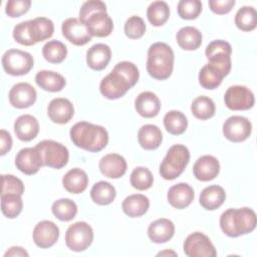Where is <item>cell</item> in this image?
<instances>
[{
  "label": "cell",
  "mask_w": 257,
  "mask_h": 257,
  "mask_svg": "<svg viewBox=\"0 0 257 257\" xmlns=\"http://www.w3.org/2000/svg\"><path fill=\"white\" fill-rule=\"evenodd\" d=\"M69 135L76 147L91 153L103 150L108 143L107 131L101 125L87 121L76 122L70 128Z\"/></svg>",
  "instance_id": "6da1fadb"
},
{
  "label": "cell",
  "mask_w": 257,
  "mask_h": 257,
  "mask_svg": "<svg viewBox=\"0 0 257 257\" xmlns=\"http://www.w3.org/2000/svg\"><path fill=\"white\" fill-rule=\"evenodd\" d=\"M256 214L247 207L228 209L220 217V227L229 237H238L251 233L256 227Z\"/></svg>",
  "instance_id": "7a4b0ae2"
},
{
  "label": "cell",
  "mask_w": 257,
  "mask_h": 257,
  "mask_svg": "<svg viewBox=\"0 0 257 257\" xmlns=\"http://www.w3.org/2000/svg\"><path fill=\"white\" fill-rule=\"evenodd\" d=\"M174 51L165 42H155L148 50L147 70L149 74L158 80L169 78L174 69Z\"/></svg>",
  "instance_id": "3957f363"
},
{
  "label": "cell",
  "mask_w": 257,
  "mask_h": 257,
  "mask_svg": "<svg viewBox=\"0 0 257 257\" xmlns=\"http://www.w3.org/2000/svg\"><path fill=\"white\" fill-rule=\"evenodd\" d=\"M190 161V152L181 144L173 145L160 166V175L165 180H175L185 170Z\"/></svg>",
  "instance_id": "277c9868"
},
{
  "label": "cell",
  "mask_w": 257,
  "mask_h": 257,
  "mask_svg": "<svg viewBox=\"0 0 257 257\" xmlns=\"http://www.w3.org/2000/svg\"><path fill=\"white\" fill-rule=\"evenodd\" d=\"M232 47L225 40H214L210 42L205 50L208 58V65L218 71L223 77L227 76L231 70Z\"/></svg>",
  "instance_id": "5b68a950"
},
{
  "label": "cell",
  "mask_w": 257,
  "mask_h": 257,
  "mask_svg": "<svg viewBox=\"0 0 257 257\" xmlns=\"http://www.w3.org/2000/svg\"><path fill=\"white\" fill-rule=\"evenodd\" d=\"M35 147L40 153L43 166L53 169H61L68 162V150L60 143L52 140H44L39 142Z\"/></svg>",
  "instance_id": "8992f818"
},
{
  "label": "cell",
  "mask_w": 257,
  "mask_h": 257,
  "mask_svg": "<svg viewBox=\"0 0 257 257\" xmlns=\"http://www.w3.org/2000/svg\"><path fill=\"white\" fill-rule=\"evenodd\" d=\"M33 63L31 54L19 49H9L2 56V66L5 72L13 76L28 73L32 69Z\"/></svg>",
  "instance_id": "52a82bcc"
},
{
  "label": "cell",
  "mask_w": 257,
  "mask_h": 257,
  "mask_svg": "<svg viewBox=\"0 0 257 257\" xmlns=\"http://www.w3.org/2000/svg\"><path fill=\"white\" fill-rule=\"evenodd\" d=\"M93 241V230L86 222L80 221L70 225L65 233L66 246L75 252L84 251Z\"/></svg>",
  "instance_id": "ba28073f"
},
{
  "label": "cell",
  "mask_w": 257,
  "mask_h": 257,
  "mask_svg": "<svg viewBox=\"0 0 257 257\" xmlns=\"http://www.w3.org/2000/svg\"><path fill=\"white\" fill-rule=\"evenodd\" d=\"M184 252L189 257H216L217 251L210 238L201 232L190 234L183 245Z\"/></svg>",
  "instance_id": "9c48e42d"
},
{
  "label": "cell",
  "mask_w": 257,
  "mask_h": 257,
  "mask_svg": "<svg viewBox=\"0 0 257 257\" xmlns=\"http://www.w3.org/2000/svg\"><path fill=\"white\" fill-rule=\"evenodd\" d=\"M226 106L231 110H247L253 107L255 97L253 92L244 85L230 86L224 95Z\"/></svg>",
  "instance_id": "30bf717a"
},
{
  "label": "cell",
  "mask_w": 257,
  "mask_h": 257,
  "mask_svg": "<svg viewBox=\"0 0 257 257\" xmlns=\"http://www.w3.org/2000/svg\"><path fill=\"white\" fill-rule=\"evenodd\" d=\"M252 132L250 120L241 115H232L223 123L224 137L234 143H240L247 140Z\"/></svg>",
  "instance_id": "8fae6325"
},
{
  "label": "cell",
  "mask_w": 257,
  "mask_h": 257,
  "mask_svg": "<svg viewBox=\"0 0 257 257\" xmlns=\"http://www.w3.org/2000/svg\"><path fill=\"white\" fill-rule=\"evenodd\" d=\"M62 35L72 44L81 46L91 40V35L85 25L79 18H67L61 25Z\"/></svg>",
  "instance_id": "7c38bea8"
},
{
  "label": "cell",
  "mask_w": 257,
  "mask_h": 257,
  "mask_svg": "<svg viewBox=\"0 0 257 257\" xmlns=\"http://www.w3.org/2000/svg\"><path fill=\"white\" fill-rule=\"evenodd\" d=\"M132 88L131 85L115 71L111 70L99 84L100 93L107 99H116L123 96Z\"/></svg>",
  "instance_id": "4fadbf2b"
},
{
  "label": "cell",
  "mask_w": 257,
  "mask_h": 257,
  "mask_svg": "<svg viewBox=\"0 0 257 257\" xmlns=\"http://www.w3.org/2000/svg\"><path fill=\"white\" fill-rule=\"evenodd\" d=\"M16 168L25 175H34L43 166L42 159L36 147L24 148L15 157Z\"/></svg>",
  "instance_id": "5bb4252c"
},
{
  "label": "cell",
  "mask_w": 257,
  "mask_h": 257,
  "mask_svg": "<svg viewBox=\"0 0 257 257\" xmlns=\"http://www.w3.org/2000/svg\"><path fill=\"white\" fill-rule=\"evenodd\" d=\"M8 97L12 106L16 108H27L34 104L37 93L30 83L18 82L11 87Z\"/></svg>",
  "instance_id": "9a60e30c"
},
{
  "label": "cell",
  "mask_w": 257,
  "mask_h": 257,
  "mask_svg": "<svg viewBox=\"0 0 257 257\" xmlns=\"http://www.w3.org/2000/svg\"><path fill=\"white\" fill-rule=\"evenodd\" d=\"M59 237V229L55 223L43 220L36 224L33 230V241L39 248H49L53 246Z\"/></svg>",
  "instance_id": "2e32d148"
},
{
  "label": "cell",
  "mask_w": 257,
  "mask_h": 257,
  "mask_svg": "<svg viewBox=\"0 0 257 257\" xmlns=\"http://www.w3.org/2000/svg\"><path fill=\"white\" fill-rule=\"evenodd\" d=\"M49 118L58 124L67 123L74 114V108L71 101L64 97L53 98L47 107Z\"/></svg>",
  "instance_id": "e0dca14e"
},
{
  "label": "cell",
  "mask_w": 257,
  "mask_h": 257,
  "mask_svg": "<svg viewBox=\"0 0 257 257\" xmlns=\"http://www.w3.org/2000/svg\"><path fill=\"white\" fill-rule=\"evenodd\" d=\"M101 174L109 179H118L126 172V162L118 154H107L103 156L98 164Z\"/></svg>",
  "instance_id": "ac0fdd59"
},
{
  "label": "cell",
  "mask_w": 257,
  "mask_h": 257,
  "mask_svg": "<svg viewBox=\"0 0 257 257\" xmlns=\"http://www.w3.org/2000/svg\"><path fill=\"white\" fill-rule=\"evenodd\" d=\"M220 172L219 161L210 155L200 157L193 167V173L197 180L208 182L214 180Z\"/></svg>",
  "instance_id": "d6986e66"
},
{
  "label": "cell",
  "mask_w": 257,
  "mask_h": 257,
  "mask_svg": "<svg viewBox=\"0 0 257 257\" xmlns=\"http://www.w3.org/2000/svg\"><path fill=\"white\" fill-rule=\"evenodd\" d=\"M84 23L91 36L106 37L112 32L113 29L112 19L104 11L91 14Z\"/></svg>",
  "instance_id": "ffe728a7"
},
{
  "label": "cell",
  "mask_w": 257,
  "mask_h": 257,
  "mask_svg": "<svg viewBox=\"0 0 257 257\" xmlns=\"http://www.w3.org/2000/svg\"><path fill=\"white\" fill-rule=\"evenodd\" d=\"M193 188L187 183H179L172 186L167 194L168 202L176 209H185L194 200Z\"/></svg>",
  "instance_id": "44dd1931"
},
{
  "label": "cell",
  "mask_w": 257,
  "mask_h": 257,
  "mask_svg": "<svg viewBox=\"0 0 257 257\" xmlns=\"http://www.w3.org/2000/svg\"><path fill=\"white\" fill-rule=\"evenodd\" d=\"M14 132L20 141L30 142L38 135V120L31 114H22L14 122Z\"/></svg>",
  "instance_id": "7402d4cb"
},
{
  "label": "cell",
  "mask_w": 257,
  "mask_h": 257,
  "mask_svg": "<svg viewBox=\"0 0 257 257\" xmlns=\"http://www.w3.org/2000/svg\"><path fill=\"white\" fill-rule=\"evenodd\" d=\"M111 58V50L104 43L92 45L86 52V63L93 70L104 69Z\"/></svg>",
  "instance_id": "603a6c76"
},
{
  "label": "cell",
  "mask_w": 257,
  "mask_h": 257,
  "mask_svg": "<svg viewBox=\"0 0 257 257\" xmlns=\"http://www.w3.org/2000/svg\"><path fill=\"white\" fill-rule=\"evenodd\" d=\"M28 21V33L33 45L50 38L54 32L53 22L46 17H36Z\"/></svg>",
  "instance_id": "cb8c5ba5"
},
{
  "label": "cell",
  "mask_w": 257,
  "mask_h": 257,
  "mask_svg": "<svg viewBox=\"0 0 257 257\" xmlns=\"http://www.w3.org/2000/svg\"><path fill=\"white\" fill-rule=\"evenodd\" d=\"M135 107L141 116L154 117L160 111L161 101L154 92L143 91L137 96L135 100Z\"/></svg>",
  "instance_id": "d4e9b609"
},
{
  "label": "cell",
  "mask_w": 257,
  "mask_h": 257,
  "mask_svg": "<svg viewBox=\"0 0 257 257\" xmlns=\"http://www.w3.org/2000/svg\"><path fill=\"white\" fill-rule=\"evenodd\" d=\"M175 234L174 223L166 218L152 222L148 228V236L154 243L161 244L169 241Z\"/></svg>",
  "instance_id": "484cf974"
},
{
  "label": "cell",
  "mask_w": 257,
  "mask_h": 257,
  "mask_svg": "<svg viewBox=\"0 0 257 257\" xmlns=\"http://www.w3.org/2000/svg\"><path fill=\"white\" fill-rule=\"evenodd\" d=\"M138 141L145 150H156L163 141V134L156 124H144L138 132Z\"/></svg>",
  "instance_id": "4316f807"
},
{
  "label": "cell",
  "mask_w": 257,
  "mask_h": 257,
  "mask_svg": "<svg viewBox=\"0 0 257 257\" xmlns=\"http://www.w3.org/2000/svg\"><path fill=\"white\" fill-rule=\"evenodd\" d=\"M64 189L71 194L82 193L88 185V177L86 173L78 168L69 170L62 178Z\"/></svg>",
  "instance_id": "83f0119b"
},
{
  "label": "cell",
  "mask_w": 257,
  "mask_h": 257,
  "mask_svg": "<svg viewBox=\"0 0 257 257\" xmlns=\"http://www.w3.org/2000/svg\"><path fill=\"white\" fill-rule=\"evenodd\" d=\"M226 199L225 190L218 185H211L206 187L200 194L201 206L209 211L218 209Z\"/></svg>",
  "instance_id": "f1b7e54d"
},
{
  "label": "cell",
  "mask_w": 257,
  "mask_h": 257,
  "mask_svg": "<svg viewBox=\"0 0 257 257\" xmlns=\"http://www.w3.org/2000/svg\"><path fill=\"white\" fill-rule=\"evenodd\" d=\"M37 85L46 91H60L65 86V78L52 70H40L35 75Z\"/></svg>",
  "instance_id": "f546056e"
},
{
  "label": "cell",
  "mask_w": 257,
  "mask_h": 257,
  "mask_svg": "<svg viewBox=\"0 0 257 257\" xmlns=\"http://www.w3.org/2000/svg\"><path fill=\"white\" fill-rule=\"evenodd\" d=\"M149 207V198L142 194H134L126 197L121 205L123 213L132 218H137L145 215Z\"/></svg>",
  "instance_id": "4dcf8cb0"
},
{
  "label": "cell",
  "mask_w": 257,
  "mask_h": 257,
  "mask_svg": "<svg viewBox=\"0 0 257 257\" xmlns=\"http://www.w3.org/2000/svg\"><path fill=\"white\" fill-rule=\"evenodd\" d=\"M176 39L182 49L196 50L202 44V33L196 27L185 26L177 32Z\"/></svg>",
  "instance_id": "1f68e13d"
},
{
  "label": "cell",
  "mask_w": 257,
  "mask_h": 257,
  "mask_svg": "<svg viewBox=\"0 0 257 257\" xmlns=\"http://www.w3.org/2000/svg\"><path fill=\"white\" fill-rule=\"evenodd\" d=\"M116 192L114 187L105 181H99L95 183L91 190H90V198L91 200L101 206L109 205L110 203L113 202L115 199Z\"/></svg>",
  "instance_id": "d6a6232c"
},
{
  "label": "cell",
  "mask_w": 257,
  "mask_h": 257,
  "mask_svg": "<svg viewBox=\"0 0 257 257\" xmlns=\"http://www.w3.org/2000/svg\"><path fill=\"white\" fill-rule=\"evenodd\" d=\"M191 111L195 117L205 120L214 116L216 111L215 102L212 98L206 95L197 96L192 104H191Z\"/></svg>",
  "instance_id": "836d02e7"
},
{
  "label": "cell",
  "mask_w": 257,
  "mask_h": 257,
  "mask_svg": "<svg viewBox=\"0 0 257 257\" xmlns=\"http://www.w3.org/2000/svg\"><path fill=\"white\" fill-rule=\"evenodd\" d=\"M164 125L167 132L179 136L187 130L188 119L183 112L179 110H170L164 116Z\"/></svg>",
  "instance_id": "e575fe53"
},
{
  "label": "cell",
  "mask_w": 257,
  "mask_h": 257,
  "mask_svg": "<svg viewBox=\"0 0 257 257\" xmlns=\"http://www.w3.org/2000/svg\"><path fill=\"white\" fill-rule=\"evenodd\" d=\"M170 16V8L165 1H154L147 9V17L154 26L164 25Z\"/></svg>",
  "instance_id": "d590c367"
},
{
  "label": "cell",
  "mask_w": 257,
  "mask_h": 257,
  "mask_svg": "<svg viewBox=\"0 0 257 257\" xmlns=\"http://www.w3.org/2000/svg\"><path fill=\"white\" fill-rule=\"evenodd\" d=\"M235 24L242 31H252L257 25V12L252 6L241 7L235 15Z\"/></svg>",
  "instance_id": "8d00e7d4"
},
{
  "label": "cell",
  "mask_w": 257,
  "mask_h": 257,
  "mask_svg": "<svg viewBox=\"0 0 257 257\" xmlns=\"http://www.w3.org/2000/svg\"><path fill=\"white\" fill-rule=\"evenodd\" d=\"M52 214L60 221L68 222L72 220L77 213L76 204L67 198H62L55 201L51 207Z\"/></svg>",
  "instance_id": "74e56055"
},
{
  "label": "cell",
  "mask_w": 257,
  "mask_h": 257,
  "mask_svg": "<svg viewBox=\"0 0 257 257\" xmlns=\"http://www.w3.org/2000/svg\"><path fill=\"white\" fill-rule=\"evenodd\" d=\"M42 54L45 60L50 63H60L67 55V48L64 43L58 40H50L42 47Z\"/></svg>",
  "instance_id": "f35d334b"
},
{
  "label": "cell",
  "mask_w": 257,
  "mask_h": 257,
  "mask_svg": "<svg viewBox=\"0 0 257 257\" xmlns=\"http://www.w3.org/2000/svg\"><path fill=\"white\" fill-rule=\"evenodd\" d=\"M23 202L20 195L5 194L1 195V211L7 218H16L22 211Z\"/></svg>",
  "instance_id": "ab89813d"
},
{
  "label": "cell",
  "mask_w": 257,
  "mask_h": 257,
  "mask_svg": "<svg viewBox=\"0 0 257 257\" xmlns=\"http://www.w3.org/2000/svg\"><path fill=\"white\" fill-rule=\"evenodd\" d=\"M130 182L135 189L139 191H145L153 186L154 177L148 168L137 167L131 174Z\"/></svg>",
  "instance_id": "60d3db41"
},
{
  "label": "cell",
  "mask_w": 257,
  "mask_h": 257,
  "mask_svg": "<svg viewBox=\"0 0 257 257\" xmlns=\"http://www.w3.org/2000/svg\"><path fill=\"white\" fill-rule=\"evenodd\" d=\"M199 83L206 89L217 88L223 80V76L208 64H205L199 72Z\"/></svg>",
  "instance_id": "b9f144b4"
},
{
  "label": "cell",
  "mask_w": 257,
  "mask_h": 257,
  "mask_svg": "<svg viewBox=\"0 0 257 257\" xmlns=\"http://www.w3.org/2000/svg\"><path fill=\"white\" fill-rule=\"evenodd\" d=\"M118 73L133 87L139 80L140 72L137 65L131 61H120L112 69Z\"/></svg>",
  "instance_id": "7bdbcfd3"
},
{
  "label": "cell",
  "mask_w": 257,
  "mask_h": 257,
  "mask_svg": "<svg viewBox=\"0 0 257 257\" xmlns=\"http://www.w3.org/2000/svg\"><path fill=\"white\" fill-rule=\"evenodd\" d=\"M178 14L186 20L196 19L202 11V3L199 0H181L177 6Z\"/></svg>",
  "instance_id": "ee69618b"
},
{
  "label": "cell",
  "mask_w": 257,
  "mask_h": 257,
  "mask_svg": "<svg viewBox=\"0 0 257 257\" xmlns=\"http://www.w3.org/2000/svg\"><path fill=\"white\" fill-rule=\"evenodd\" d=\"M124 33L131 39H139L146 32V23L140 16H131L124 23Z\"/></svg>",
  "instance_id": "f6af8a7d"
},
{
  "label": "cell",
  "mask_w": 257,
  "mask_h": 257,
  "mask_svg": "<svg viewBox=\"0 0 257 257\" xmlns=\"http://www.w3.org/2000/svg\"><path fill=\"white\" fill-rule=\"evenodd\" d=\"M24 193V185L20 179L13 175L1 176V195L17 194L22 196Z\"/></svg>",
  "instance_id": "bcb514c9"
},
{
  "label": "cell",
  "mask_w": 257,
  "mask_h": 257,
  "mask_svg": "<svg viewBox=\"0 0 257 257\" xmlns=\"http://www.w3.org/2000/svg\"><path fill=\"white\" fill-rule=\"evenodd\" d=\"M31 6L30 0H9L5 6V12L9 17L15 18L25 14Z\"/></svg>",
  "instance_id": "7dc6e473"
},
{
  "label": "cell",
  "mask_w": 257,
  "mask_h": 257,
  "mask_svg": "<svg viewBox=\"0 0 257 257\" xmlns=\"http://www.w3.org/2000/svg\"><path fill=\"white\" fill-rule=\"evenodd\" d=\"M104 11L106 12V5L100 0H89L84 2L79 10V19L82 22H85L86 19L93 13Z\"/></svg>",
  "instance_id": "c3c4849f"
},
{
  "label": "cell",
  "mask_w": 257,
  "mask_h": 257,
  "mask_svg": "<svg viewBox=\"0 0 257 257\" xmlns=\"http://www.w3.org/2000/svg\"><path fill=\"white\" fill-rule=\"evenodd\" d=\"M13 38L21 45H33L28 33V21H23L15 25V27L13 28Z\"/></svg>",
  "instance_id": "681fc988"
},
{
  "label": "cell",
  "mask_w": 257,
  "mask_h": 257,
  "mask_svg": "<svg viewBox=\"0 0 257 257\" xmlns=\"http://www.w3.org/2000/svg\"><path fill=\"white\" fill-rule=\"evenodd\" d=\"M208 4L212 12L222 15L232 10L235 5V0H210Z\"/></svg>",
  "instance_id": "f907efd6"
},
{
  "label": "cell",
  "mask_w": 257,
  "mask_h": 257,
  "mask_svg": "<svg viewBox=\"0 0 257 257\" xmlns=\"http://www.w3.org/2000/svg\"><path fill=\"white\" fill-rule=\"evenodd\" d=\"M12 148V138L10 134L5 131H0V154L1 156H4L6 153H8Z\"/></svg>",
  "instance_id": "816d5d0a"
},
{
  "label": "cell",
  "mask_w": 257,
  "mask_h": 257,
  "mask_svg": "<svg viewBox=\"0 0 257 257\" xmlns=\"http://www.w3.org/2000/svg\"><path fill=\"white\" fill-rule=\"evenodd\" d=\"M5 257H8V256H12V257H15V256H25V257H28V253L27 251L22 248V247H19V246H12L10 247L4 254Z\"/></svg>",
  "instance_id": "f5cc1de1"
},
{
  "label": "cell",
  "mask_w": 257,
  "mask_h": 257,
  "mask_svg": "<svg viewBox=\"0 0 257 257\" xmlns=\"http://www.w3.org/2000/svg\"><path fill=\"white\" fill-rule=\"evenodd\" d=\"M160 255H174V256H176L177 253L174 252V251H163V252L158 253V256H160Z\"/></svg>",
  "instance_id": "db71d44e"
}]
</instances>
